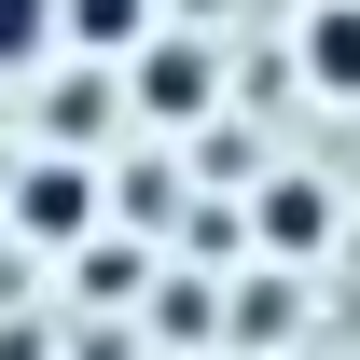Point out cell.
I'll use <instances>...</instances> for the list:
<instances>
[{"label": "cell", "instance_id": "obj_2", "mask_svg": "<svg viewBox=\"0 0 360 360\" xmlns=\"http://www.w3.org/2000/svg\"><path fill=\"white\" fill-rule=\"evenodd\" d=\"M139 111L153 125H208V42H139Z\"/></svg>", "mask_w": 360, "mask_h": 360}, {"label": "cell", "instance_id": "obj_1", "mask_svg": "<svg viewBox=\"0 0 360 360\" xmlns=\"http://www.w3.org/2000/svg\"><path fill=\"white\" fill-rule=\"evenodd\" d=\"M84 222H97V167H70V153H56V167H28V180H14V236L70 250Z\"/></svg>", "mask_w": 360, "mask_h": 360}, {"label": "cell", "instance_id": "obj_3", "mask_svg": "<svg viewBox=\"0 0 360 360\" xmlns=\"http://www.w3.org/2000/svg\"><path fill=\"white\" fill-rule=\"evenodd\" d=\"M305 84L319 97H360V0H319L305 14Z\"/></svg>", "mask_w": 360, "mask_h": 360}, {"label": "cell", "instance_id": "obj_7", "mask_svg": "<svg viewBox=\"0 0 360 360\" xmlns=\"http://www.w3.org/2000/svg\"><path fill=\"white\" fill-rule=\"evenodd\" d=\"M236 333L277 347V333H291V277H250V291H236Z\"/></svg>", "mask_w": 360, "mask_h": 360}, {"label": "cell", "instance_id": "obj_5", "mask_svg": "<svg viewBox=\"0 0 360 360\" xmlns=\"http://www.w3.org/2000/svg\"><path fill=\"white\" fill-rule=\"evenodd\" d=\"M56 28H70V42H139L153 0H56Z\"/></svg>", "mask_w": 360, "mask_h": 360}, {"label": "cell", "instance_id": "obj_6", "mask_svg": "<svg viewBox=\"0 0 360 360\" xmlns=\"http://www.w3.org/2000/svg\"><path fill=\"white\" fill-rule=\"evenodd\" d=\"M42 42H56V0H0V70H28Z\"/></svg>", "mask_w": 360, "mask_h": 360}, {"label": "cell", "instance_id": "obj_4", "mask_svg": "<svg viewBox=\"0 0 360 360\" xmlns=\"http://www.w3.org/2000/svg\"><path fill=\"white\" fill-rule=\"evenodd\" d=\"M250 222H264V250H333V194H319V180H264Z\"/></svg>", "mask_w": 360, "mask_h": 360}]
</instances>
